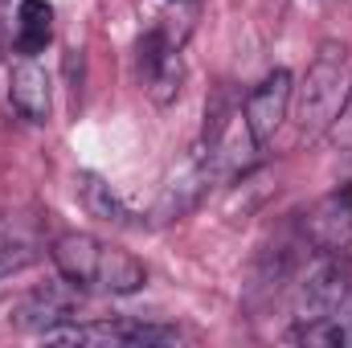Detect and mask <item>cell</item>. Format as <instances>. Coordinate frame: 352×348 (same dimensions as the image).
Here are the masks:
<instances>
[{"mask_svg":"<svg viewBox=\"0 0 352 348\" xmlns=\"http://www.w3.org/2000/svg\"><path fill=\"white\" fill-rule=\"evenodd\" d=\"M50 259L58 274L74 291H102V295H135L148 283L144 262L131 259L127 250L98 242L94 234H62L50 246Z\"/></svg>","mask_w":352,"mask_h":348,"instance_id":"cell-1","label":"cell"},{"mask_svg":"<svg viewBox=\"0 0 352 348\" xmlns=\"http://www.w3.org/2000/svg\"><path fill=\"white\" fill-rule=\"evenodd\" d=\"M140 78H144L148 94H152L160 107H168L176 94H180L184 66H180V54L168 45V37H164L160 29H152V33L140 37Z\"/></svg>","mask_w":352,"mask_h":348,"instance_id":"cell-6","label":"cell"},{"mask_svg":"<svg viewBox=\"0 0 352 348\" xmlns=\"http://www.w3.org/2000/svg\"><path fill=\"white\" fill-rule=\"evenodd\" d=\"M349 50L336 45V41H324L316 62L307 66L303 74V87L291 94L295 102V119H299V131L303 135H320L328 131L332 115L340 111L344 94H349Z\"/></svg>","mask_w":352,"mask_h":348,"instance_id":"cell-2","label":"cell"},{"mask_svg":"<svg viewBox=\"0 0 352 348\" xmlns=\"http://www.w3.org/2000/svg\"><path fill=\"white\" fill-rule=\"evenodd\" d=\"M41 259V238L29 221H0V279H12Z\"/></svg>","mask_w":352,"mask_h":348,"instance_id":"cell-10","label":"cell"},{"mask_svg":"<svg viewBox=\"0 0 352 348\" xmlns=\"http://www.w3.org/2000/svg\"><path fill=\"white\" fill-rule=\"evenodd\" d=\"M8 102L25 123H45L50 119V74L33 58H21L8 74Z\"/></svg>","mask_w":352,"mask_h":348,"instance_id":"cell-8","label":"cell"},{"mask_svg":"<svg viewBox=\"0 0 352 348\" xmlns=\"http://www.w3.org/2000/svg\"><path fill=\"white\" fill-rule=\"evenodd\" d=\"M54 37V4L50 0H21L16 8V54L33 58Z\"/></svg>","mask_w":352,"mask_h":348,"instance_id":"cell-11","label":"cell"},{"mask_svg":"<svg viewBox=\"0 0 352 348\" xmlns=\"http://www.w3.org/2000/svg\"><path fill=\"white\" fill-rule=\"evenodd\" d=\"M74 197L82 201V209H87L90 217H98V221H107V226H123V230L144 226V217H140V213L102 180V176H94V173L74 176Z\"/></svg>","mask_w":352,"mask_h":348,"instance_id":"cell-9","label":"cell"},{"mask_svg":"<svg viewBox=\"0 0 352 348\" xmlns=\"http://www.w3.org/2000/svg\"><path fill=\"white\" fill-rule=\"evenodd\" d=\"M291 340H295V345H328V348H340V345H352V328L344 324V316L303 320V324H295Z\"/></svg>","mask_w":352,"mask_h":348,"instance_id":"cell-12","label":"cell"},{"mask_svg":"<svg viewBox=\"0 0 352 348\" xmlns=\"http://www.w3.org/2000/svg\"><path fill=\"white\" fill-rule=\"evenodd\" d=\"M328 140H332V148L352 152V87H349V94H344V102H340V111H336L332 123H328Z\"/></svg>","mask_w":352,"mask_h":348,"instance_id":"cell-13","label":"cell"},{"mask_svg":"<svg viewBox=\"0 0 352 348\" xmlns=\"http://www.w3.org/2000/svg\"><path fill=\"white\" fill-rule=\"evenodd\" d=\"M303 238L316 254H340L352 246V188H332L303 213Z\"/></svg>","mask_w":352,"mask_h":348,"instance_id":"cell-4","label":"cell"},{"mask_svg":"<svg viewBox=\"0 0 352 348\" xmlns=\"http://www.w3.org/2000/svg\"><path fill=\"white\" fill-rule=\"evenodd\" d=\"M291 94H295V78H291V70H270L258 87L246 94V107H242V119H246V127H250V135H254V144L266 148L274 135H278V127H283V119H287V111H291Z\"/></svg>","mask_w":352,"mask_h":348,"instance_id":"cell-5","label":"cell"},{"mask_svg":"<svg viewBox=\"0 0 352 348\" xmlns=\"http://www.w3.org/2000/svg\"><path fill=\"white\" fill-rule=\"evenodd\" d=\"M352 299V259L340 254H320L311 262V270L299 283V299H295V324L303 320H324V316H340Z\"/></svg>","mask_w":352,"mask_h":348,"instance_id":"cell-3","label":"cell"},{"mask_svg":"<svg viewBox=\"0 0 352 348\" xmlns=\"http://www.w3.org/2000/svg\"><path fill=\"white\" fill-rule=\"evenodd\" d=\"M70 320H78V316H74V299L62 287H37L12 307V324L25 332H37V336H45L50 328H62Z\"/></svg>","mask_w":352,"mask_h":348,"instance_id":"cell-7","label":"cell"}]
</instances>
